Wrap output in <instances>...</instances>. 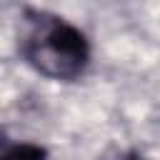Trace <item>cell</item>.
Wrapping results in <instances>:
<instances>
[{"label":"cell","instance_id":"1","mask_svg":"<svg viewBox=\"0 0 160 160\" xmlns=\"http://www.w3.org/2000/svg\"><path fill=\"white\" fill-rule=\"evenodd\" d=\"M18 48L22 60L50 80H78L90 62L88 38L65 18L48 10H22Z\"/></svg>","mask_w":160,"mask_h":160},{"label":"cell","instance_id":"3","mask_svg":"<svg viewBox=\"0 0 160 160\" xmlns=\"http://www.w3.org/2000/svg\"><path fill=\"white\" fill-rule=\"evenodd\" d=\"M105 160H145L140 152H132V150H122V152H112L108 155Z\"/></svg>","mask_w":160,"mask_h":160},{"label":"cell","instance_id":"2","mask_svg":"<svg viewBox=\"0 0 160 160\" xmlns=\"http://www.w3.org/2000/svg\"><path fill=\"white\" fill-rule=\"evenodd\" d=\"M0 160H48V152L35 142H15L2 150Z\"/></svg>","mask_w":160,"mask_h":160}]
</instances>
